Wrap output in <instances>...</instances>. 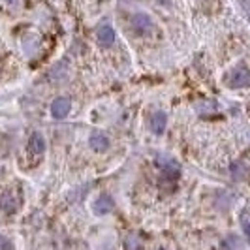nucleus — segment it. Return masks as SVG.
<instances>
[{"label":"nucleus","mask_w":250,"mask_h":250,"mask_svg":"<svg viewBox=\"0 0 250 250\" xmlns=\"http://www.w3.org/2000/svg\"><path fill=\"white\" fill-rule=\"evenodd\" d=\"M125 249L126 250H143V247H141V241H139L138 235H128L125 241Z\"/></svg>","instance_id":"12"},{"label":"nucleus","mask_w":250,"mask_h":250,"mask_svg":"<svg viewBox=\"0 0 250 250\" xmlns=\"http://www.w3.org/2000/svg\"><path fill=\"white\" fill-rule=\"evenodd\" d=\"M115 209V201H113L111 196H107V194H100L96 200H94V203H92V211H94V214H100V216H104V214H109Z\"/></svg>","instance_id":"2"},{"label":"nucleus","mask_w":250,"mask_h":250,"mask_svg":"<svg viewBox=\"0 0 250 250\" xmlns=\"http://www.w3.org/2000/svg\"><path fill=\"white\" fill-rule=\"evenodd\" d=\"M96 38H98V43L102 47H109L115 43V30L109 25H102L96 32Z\"/></svg>","instance_id":"6"},{"label":"nucleus","mask_w":250,"mask_h":250,"mask_svg":"<svg viewBox=\"0 0 250 250\" xmlns=\"http://www.w3.org/2000/svg\"><path fill=\"white\" fill-rule=\"evenodd\" d=\"M229 169H231L233 177H237V179H241V177L245 175V169L241 167V164H239V162H233V164H231V166H229Z\"/></svg>","instance_id":"14"},{"label":"nucleus","mask_w":250,"mask_h":250,"mask_svg":"<svg viewBox=\"0 0 250 250\" xmlns=\"http://www.w3.org/2000/svg\"><path fill=\"white\" fill-rule=\"evenodd\" d=\"M226 83L231 88H245L250 83V72L247 64H239L233 70H229V74L226 75Z\"/></svg>","instance_id":"1"},{"label":"nucleus","mask_w":250,"mask_h":250,"mask_svg":"<svg viewBox=\"0 0 250 250\" xmlns=\"http://www.w3.org/2000/svg\"><path fill=\"white\" fill-rule=\"evenodd\" d=\"M158 166L162 167L164 173L167 177H171V179L181 173V166L175 160H171V158H158Z\"/></svg>","instance_id":"9"},{"label":"nucleus","mask_w":250,"mask_h":250,"mask_svg":"<svg viewBox=\"0 0 250 250\" xmlns=\"http://www.w3.org/2000/svg\"><path fill=\"white\" fill-rule=\"evenodd\" d=\"M241 226H243V233H245V235H249V209H247V207H245V209H243V213H241Z\"/></svg>","instance_id":"13"},{"label":"nucleus","mask_w":250,"mask_h":250,"mask_svg":"<svg viewBox=\"0 0 250 250\" xmlns=\"http://www.w3.org/2000/svg\"><path fill=\"white\" fill-rule=\"evenodd\" d=\"M88 145L96 150V152H104V150L109 149V138H107L104 132H98V130H96V132L90 134Z\"/></svg>","instance_id":"5"},{"label":"nucleus","mask_w":250,"mask_h":250,"mask_svg":"<svg viewBox=\"0 0 250 250\" xmlns=\"http://www.w3.org/2000/svg\"><path fill=\"white\" fill-rule=\"evenodd\" d=\"M43 150H45V139H43L42 134L34 132V134L30 136V139H28V152L38 156V154H42Z\"/></svg>","instance_id":"8"},{"label":"nucleus","mask_w":250,"mask_h":250,"mask_svg":"<svg viewBox=\"0 0 250 250\" xmlns=\"http://www.w3.org/2000/svg\"><path fill=\"white\" fill-rule=\"evenodd\" d=\"M17 203H19V201L13 200V192L8 190V192H4V196H2V200H0V207H2L6 213H13V211L17 209Z\"/></svg>","instance_id":"10"},{"label":"nucleus","mask_w":250,"mask_h":250,"mask_svg":"<svg viewBox=\"0 0 250 250\" xmlns=\"http://www.w3.org/2000/svg\"><path fill=\"white\" fill-rule=\"evenodd\" d=\"M222 250H243V241L237 235H228L222 241Z\"/></svg>","instance_id":"11"},{"label":"nucleus","mask_w":250,"mask_h":250,"mask_svg":"<svg viewBox=\"0 0 250 250\" xmlns=\"http://www.w3.org/2000/svg\"><path fill=\"white\" fill-rule=\"evenodd\" d=\"M152 19H150L149 15H145V13H136L134 17H132V28L138 32V34H149L150 30H152Z\"/></svg>","instance_id":"3"},{"label":"nucleus","mask_w":250,"mask_h":250,"mask_svg":"<svg viewBox=\"0 0 250 250\" xmlns=\"http://www.w3.org/2000/svg\"><path fill=\"white\" fill-rule=\"evenodd\" d=\"M158 250H164V249H158Z\"/></svg>","instance_id":"16"},{"label":"nucleus","mask_w":250,"mask_h":250,"mask_svg":"<svg viewBox=\"0 0 250 250\" xmlns=\"http://www.w3.org/2000/svg\"><path fill=\"white\" fill-rule=\"evenodd\" d=\"M70 109H72V102L68 100V98H64V96L57 98V100L51 104V115L55 119H64L70 113Z\"/></svg>","instance_id":"4"},{"label":"nucleus","mask_w":250,"mask_h":250,"mask_svg":"<svg viewBox=\"0 0 250 250\" xmlns=\"http://www.w3.org/2000/svg\"><path fill=\"white\" fill-rule=\"evenodd\" d=\"M12 241L6 237V235H0V250H12Z\"/></svg>","instance_id":"15"},{"label":"nucleus","mask_w":250,"mask_h":250,"mask_svg":"<svg viewBox=\"0 0 250 250\" xmlns=\"http://www.w3.org/2000/svg\"><path fill=\"white\" fill-rule=\"evenodd\" d=\"M166 126H167V117H166V113L156 111L154 115H152V117H150V130H152L156 136L164 134Z\"/></svg>","instance_id":"7"}]
</instances>
